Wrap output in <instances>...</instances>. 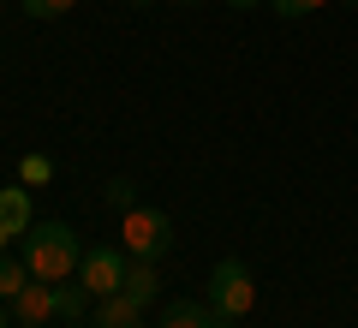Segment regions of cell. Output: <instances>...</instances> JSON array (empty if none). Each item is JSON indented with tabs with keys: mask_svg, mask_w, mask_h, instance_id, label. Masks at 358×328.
Segmentation results:
<instances>
[{
	"mask_svg": "<svg viewBox=\"0 0 358 328\" xmlns=\"http://www.w3.org/2000/svg\"><path fill=\"white\" fill-rule=\"evenodd\" d=\"M227 6L233 13H251V6H263V0H227Z\"/></svg>",
	"mask_w": 358,
	"mask_h": 328,
	"instance_id": "16",
	"label": "cell"
},
{
	"mask_svg": "<svg viewBox=\"0 0 358 328\" xmlns=\"http://www.w3.org/2000/svg\"><path fill=\"white\" fill-rule=\"evenodd\" d=\"M30 280H36V275H30V263H24V257H0V304H6V299H18V292H24Z\"/></svg>",
	"mask_w": 358,
	"mask_h": 328,
	"instance_id": "11",
	"label": "cell"
},
{
	"mask_svg": "<svg viewBox=\"0 0 358 328\" xmlns=\"http://www.w3.org/2000/svg\"><path fill=\"white\" fill-rule=\"evenodd\" d=\"M162 328H215V311H209V299H167Z\"/></svg>",
	"mask_w": 358,
	"mask_h": 328,
	"instance_id": "7",
	"label": "cell"
},
{
	"mask_svg": "<svg viewBox=\"0 0 358 328\" xmlns=\"http://www.w3.org/2000/svg\"><path fill=\"white\" fill-rule=\"evenodd\" d=\"M0 328H13V311H6V304H0Z\"/></svg>",
	"mask_w": 358,
	"mask_h": 328,
	"instance_id": "18",
	"label": "cell"
},
{
	"mask_svg": "<svg viewBox=\"0 0 358 328\" xmlns=\"http://www.w3.org/2000/svg\"><path fill=\"white\" fill-rule=\"evenodd\" d=\"M120 245H126V257H138V263H162V257L173 251V221H167L162 209H126L120 215Z\"/></svg>",
	"mask_w": 358,
	"mask_h": 328,
	"instance_id": "3",
	"label": "cell"
},
{
	"mask_svg": "<svg viewBox=\"0 0 358 328\" xmlns=\"http://www.w3.org/2000/svg\"><path fill=\"white\" fill-rule=\"evenodd\" d=\"M90 304H96V299H90V287H84V280H60V287H54V311H60L66 316V322H78V316H84L90 311Z\"/></svg>",
	"mask_w": 358,
	"mask_h": 328,
	"instance_id": "9",
	"label": "cell"
},
{
	"mask_svg": "<svg viewBox=\"0 0 358 328\" xmlns=\"http://www.w3.org/2000/svg\"><path fill=\"white\" fill-rule=\"evenodd\" d=\"M13 316H18L24 328H42V322H54V316H60V311H54V287H48V280H30V287L13 299Z\"/></svg>",
	"mask_w": 358,
	"mask_h": 328,
	"instance_id": "5",
	"label": "cell"
},
{
	"mask_svg": "<svg viewBox=\"0 0 358 328\" xmlns=\"http://www.w3.org/2000/svg\"><path fill=\"white\" fill-rule=\"evenodd\" d=\"M18 179H24V185H48L54 162H48V155H24V162H18Z\"/></svg>",
	"mask_w": 358,
	"mask_h": 328,
	"instance_id": "12",
	"label": "cell"
},
{
	"mask_svg": "<svg viewBox=\"0 0 358 328\" xmlns=\"http://www.w3.org/2000/svg\"><path fill=\"white\" fill-rule=\"evenodd\" d=\"M281 18H305V13H317V6H329V0H268Z\"/></svg>",
	"mask_w": 358,
	"mask_h": 328,
	"instance_id": "15",
	"label": "cell"
},
{
	"mask_svg": "<svg viewBox=\"0 0 358 328\" xmlns=\"http://www.w3.org/2000/svg\"><path fill=\"white\" fill-rule=\"evenodd\" d=\"M215 328H239V322H227V316H215Z\"/></svg>",
	"mask_w": 358,
	"mask_h": 328,
	"instance_id": "19",
	"label": "cell"
},
{
	"mask_svg": "<svg viewBox=\"0 0 358 328\" xmlns=\"http://www.w3.org/2000/svg\"><path fill=\"white\" fill-rule=\"evenodd\" d=\"M108 203H114L120 215H126V209H138V185H131V179H108Z\"/></svg>",
	"mask_w": 358,
	"mask_h": 328,
	"instance_id": "13",
	"label": "cell"
},
{
	"mask_svg": "<svg viewBox=\"0 0 358 328\" xmlns=\"http://www.w3.org/2000/svg\"><path fill=\"white\" fill-rule=\"evenodd\" d=\"M179 6H197V0H179Z\"/></svg>",
	"mask_w": 358,
	"mask_h": 328,
	"instance_id": "21",
	"label": "cell"
},
{
	"mask_svg": "<svg viewBox=\"0 0 358 328\" xmlns=\"http://www.w3.org/2000/svg\"><path fill=\"white\" fill-rule=\"evenodd\" d=\"M18 6H24L30 18H60V13H72L78 0H18Z\"/></svg>",
	"mask_w": 358,
	"mask_h": 328,
	"instance_id": "14",
	"label": "cell"
},
{
	"mask_svg": "<svg viewBox=\"0 0 358 328\" xmlns=\"http://www.w3.org/2000/svg\"><path fill=\"white\" fill-rule=\"evenodd\" d=\"M120 292H131L138 304H155V292H162V275H155V263H138V257H131L126 287H120Z\"/></svg>",
	"mask_w": 358,
	"mask_h": 328,
	"instance_id": "10",
	"label": "cell"
},
{
	"mask_svg": "<svg viewBox=\"0 0 358 328\" xmlns=\"http://www.w3.org/2000/svg\"><path fill=\"white\" fill-rule=\"evenodd\" d=\"M126 269H131L126 245H96V251H84V263H78V280L90 287V299H108V292L126 287Z\"/></svg>",
	"mask_w": 358,
	"mask_h": 328,
	"instance_id": "4",
	"label": "cell"
},
{
	"mask_svg": "<svg viewBox=\"0 0 358 328\" xmlns=\"http://www.w3.org/2000/svg\"><path fill=\"white\" fill-rule=\"evenodd\" d=\"M30 263V275L48 280V287H60V280L78 275V263H84V245H78V233L66 227V221H36V227L24 233V251H18Z\"/></svg>",
	"mask_w": 358,
	"mask_h": 328,
	"instance_id": "1",
	"label": "cell"
},
{
	"mask_svg": "<svg viewBox=\"0 0 358 328\" xmlns=\"http://www.w3.org/2000/svg\"><path fill=\"white\" fill-rule=\"evenodd\" d=\"M203 299H209V311H215V316H227V322L251 316V304H257V280H251V269H245L239 257H221V263L209 269Z\"/></svg>",
	"mask_w": 358,
	"mask_h": 328,
	"instance_id": "2",
	"label": "cell"
},
{
	"mask_svg": "<svg viewBox=\"0 0 358 328\" xmlns=\"http://www.w3.org/2000/svg\"><path fill=\"white\" fill-rule=\"evenodd\" d=\"M96 328H143V304L131 292H108L96 299Z\"/></svg>",
	"mask_w": 358,
	"mask_h": 328,
	"instance_id": "6",
	"label": "cell"
},
{
	"mask_svg": "<svg viewBox=\"0 0 358 328\" xmlns=\"http://www.w3.org/2000/svg\"><path fill=\"white\" fill-rule=\"evenodd\" d=\"M131 6H155V0H131Z\"/></svg>",
	"mask_w": 358,
	"mask_h": 328,
	"instance_id": "20",
	"label": "cell"
},
{
	"mask_svg": "<svg viewBox=\"0 0 358 328\" xmlns=\"http://www.w3.org/2000/svg\"><path fill=\"white\" fill-rule=\"evenodd\" d=\"M0 227L13 233V239H24V233L36 227V221H30V191L24 185H6V191H0Z\"/></svg>",
	"mask_w": 358,
	"mask_h": 328,
	"instance_id": "8",
	"label": "cell"
},
{
	"mask_svg": "<svg viewBox=\"0 0 358 328\" xmlns=\"http://www.w3.org/2000/svg\"><path fill=\"white\" fill-rule=\"evenodd\" d=\"M346 6H358V0H346Z\"/></svg>",
	"mask_w": 358,
	"mask_h": 328,
	"instance_id": "22",
	"label": "cell"
},
{
	"mask_svg": "<svg viewBox=\"0 0 358 328\" xmlns=\"http://www.w3.org/2000/svg\"><path fill=\"white\" fill-rule=\"evenodd\" d=\"M6 245H13V233H6V227H0V257H6Z\"/></svg>",
	"mask_w": 358,
	"mask_h": 328,
	"instance_id": "17",
	"label": "cell"
}]
</instances>
